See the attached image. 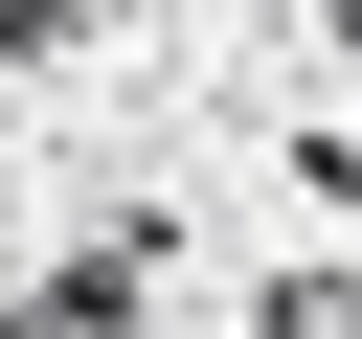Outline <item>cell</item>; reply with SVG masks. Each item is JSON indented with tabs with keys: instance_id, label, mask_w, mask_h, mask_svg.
<instances>
[{
	"instance_id": "6da1fadb",
	"label": "cell",
	"mask_w": 362,
	"mask_h": 339,
	"mask_svg": "<svg viewBox=\"0 0 362 339\" xmlns=\"http://www.w3.org/2000/svg\"><path fill=\"white\" fill-rule=\"evenodd\" d=\"M249 339H362V271H272V294H249Z\"/></svg>"
},
{
	"instance_id": "7a4b0ae2",
	"label": "cell",
	"mask_w": 362,
	"mask_h": 339,
	"mask_svg": "<svg viewBox=\"0 0 362 339\" xmlns=\"http://www.w3.org/2000/svg\"><path fill=\"white\" fill-rule=\"evenodd\" d=\"M339 68H362V0H339Z\"/></svg>"
}]
</instances>
